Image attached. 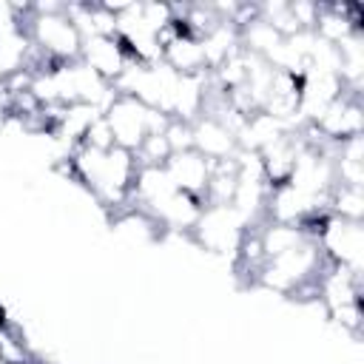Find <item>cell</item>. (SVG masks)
<instances>
[{
    "mask_svg": "<svg viewBox=\"0 0 364 364\" xmlns=\"http://www.w3.org/2000/svg\"><path fill=\"white\" fill-rule=\"evenodd\" d=\"M324 267H327V259H324L321 247L313 239H307L296 250H287V253H282L276 259H264V264L259 267L253 282L259 287H264V290H273V293H282V296H293L304 284H313Z\"/></svg>",
    "mask_w": 364,
    "mask_h": 364,
    "instance_id": "6da1fadb",
    "label": "cell"
},
{
    "mask_svg": "<svg viewBox=\"0 0 364 364\" xmlns=\"http://www.w3.org/2000/svg\"><path fill=\"white\" fill-rule=\"evenodd\" d=\"M105 122L114 134V145L117 148H125V151H136L142 145V139L148 134H165L171 117L156 111V108H148L142 105L139 100L134 97H122L117 94V100L105 108Z\"/></svg>",
    "mask_w": 364,
    "mask_h": 364,
    "instance_id": "7a4b0ae2",
    "label": "cell"
},
{
    "mask_svg": "<svg viewBox=\"0 0 364 364\" xmlns=\"http://www.w3.org/2000/svg\"><path fill=\"white\" fill-rule=\"evenodd\" d=\"M28 40L43 51L48 54L51 60H60V63H71V60H80V48H82V34L77 31V26L71 23V17L65 14V6L63 11H54V14H28L26 20H20Z\"/></svg>",
    "mask_w": 364,
    "mask_h": 364,
    "instance_id": "3957f363",
    "label": "cell"
},
{
    "mask_svg": "<svg viewBox=\"0 0 364 364\" xmlns=\"http://www.w3.org/2000/svg\"><path fill=\"white\" fill-rule=\"evenodd\" d=\"M245 219L233 210V205H205L199 222L188 233L202 250L219 253V256H233L239 250L242 233H245Z\"/></svg>",
    "mask_w": 364,
    "mask_h": 364,
    "instance_id": "277c9868",
    "label": "cell"
},
{
    "mask_svg": "<svg viewBox=\"0 0 364 364\" xmlns=\"http://www.w3.org/2000/svg\"><path fill=\"white\" fill-rule=\"evenodd\" d=\"M316 245L321 247L330 264H341L358 273L364 270V225L361 222H350L327 213L318 228Z\"/></svg>",
    "mask_w": 364,
    "mask_h": 364,
    "instance_id": "5b68a950",
    "label": "cell"
},
{
    "mask_svg": "<svg viewBox=\"0 0 364 364\" xmlns=\"http://www.w3.org/2000/svg\"><path fill=\"white\" fill-rule=\"evenodd\" d=\"M313 128L318 131V136L330 145H338L350 136H361L364 134V105H361V91L358 88H347L316 122Z\"/></svg>",
    "mask_w": 364,
    "mask_h": 364,
    "instance_id": "8992f818",
    "label": "cell"
},
{
    "mask_svg": "<svg viewBox=\"0 0 364 364\" xmlns=\"http://www.w3.org/2000/svg\"><path fill=\"white\" fill-rule=\"evenodd\" d=\"M80 60L91 71H97L102 80H108L111 85L117 82V77L131 63L117 34H91V37H85L82 40V48H80Z\"/></svg>",
    "mask_w": 364,
    "mask_h": 364,
    "instance_id": "52a82bcc",
    "label": "cell"
},
{
    "mask_svg": "<svg viewBox=\"0 0 364 364\" xmlns=\"http://www.w3.org/2000/svg\"><path fill=\"white\" fill-rule=\"evenodd\" d=\"M202 210H205V202H202L199 196H191V193H185V191H173V193H168L159 205H154V208L148 210V216H151L159 228H165V230L191 233L193 225L199 222Z\"/></svg>",
    "mask_w": 364,
    "mask_h": 364,
    "instance_id": "ba28073f",
    "label": "cell"
},
{
    "mask_svg": "<svg viewBox=\"0 0 364 364\" xmlns=\"http://www.w3.org/2000/svg\"><path fill=\"white\" fill-rule=\"evenodd\" d=\"M165 171H168L176 191H185V193L199 196L205 202V188L210 179V162L202 154H196V151L171 154V159L165 162Z\"/></svg>",
    "mask_w": 364,
    "mask_h": 364,
    "instance_id": "9c48e42d",
    "label": "cell"
},
{
    "mask_svg": "<svg viewBox=\"0 0 364 364\" xmlns=\"http://www.w3.org/2000/svg\"><path fill=\"white\" fill-rule=\"evenodd\" d=\"M193 151L202 154L208 162H219V159H230L239 151V145L230 128H225L216 117L202 114L193 122Z\"/></svg>",
    "mask_w": 364,
    "mask_h": 364,
    "instance_id": "30bf717a",
    "label": "cell"
},
{
    "mask_svg": "<svg viewBox=\"0 0 364 364\" xmlns=\"http://www.w3.org/2000/svg\"><path fill=\"white\" fill-rule=\"evenodd\" d=\"M162 63L168 68H173L176 74H205L208 71L199 37L185 34V31L162 46Z\"/></svg>",
    "mask_w": 364,
    "mask_h": 364,
    "instance_id": "8fae6325",
    "label": "cell"
},
{
    "mask_svg": "<svg viewBox=\"0 0 364 364\" xmlns=\"http://www.w3.org/2000/svg\"><path fill=\"white\" fill-rule=\"evenodd\" d=\"M259 239H262V250L264 259H276L287 250H296L299 245H304L310 236L301 228V222H262L259 225Z\"/></svg>",
    "mask_w": 364,
    "mask_h": 364,
    "instance_id": "7c38bea8",
    "label": "cell"
},
{
    "mask_svg": "<svg viewBox=\"0 0 364 364\" xmlns=\"http://www.w3.org/2000/svg\"><path fill=\"white\" fill-rule=\"evenodd\" d=\"M282 40H284V37H282L267 20H262V17H256V20H250L247 26L239 28V46H242L245 51H250V54H259V57H267Z\"/></svg>",
    "mask_w": 364,
    "mask_h": 364,
    "instance_id": "4fadbf2b",
    "label": "cell"
},
{
    "mask_svg": "<svg viewBox=\"0 0 364 364\" xmlns=\"http://www.w3.org/2000/svg\"><path fill=\"white\" fill-rule=\"evenodd\" d=\"M327 213L350 222L364 219V188H347V185H333L327 196Z\"/></svg>",
    "mask_w": 364,
    "mask_h": 364,
    "instance_id": "5bb4252c",
    "label": "cell"
},
{
    "mask_svg": "<svg viewBox=\"0 0 364 364\" xmlns=\"http://www.w3.org/2000/svg\"><path fill=\"white\" fill-rule=\"evenodd\" d=\"M136 156V165H154V168H162L168 159H171V145L165 139V134H148L142 139V145L134 151Z\"/></svg>",
    "mask_w": 364,
    "mask_h": 364,
    "instance_id": "9a60e30c",
    "label": "cell"
},
{
    "mask_svg": "<svg viewBox=\"0 0 364 364\" xmlns=\"http://www.w3.org/2000/svg\"><path fill=\"white\" fill-rule=\"evenodd\" d=\"M327 318L333 324H338L344 333L350 336H358L361 333V324H364V313H361V301H350V304H338L333 310H327Z\"/></svg>",
    "mask_w": 364,
    "mask_h": 364,
    "instance_id": "2e32d148",
    "label": "cell"
},
{
    "mask_svg": "<svg viewBox=\"0 0 364 364\" xmlns=\"http://www.w3.org/2000/svg\"><path fill=\"white\" fill-rule=\"evenodd\" d=\"M165 139H168V145H171V154L193 151V122L171 119L168 128H165Z\"/></svg>",
    "mask_w": 364,
    "mask_h": 364,
    "instance_id": "e0dca14e",
    "label": "cell"
},
{
    "mask_svg": "<svg viewBox=\"0 0 364 364\" xmlns=\"http://www.w3.org/2000/svg\"><path fill=\"white\" fill-rule=\"evenodd\" d=\"M80 145L94 148V151H111V148H114V134H111L105 117H97V119L88 125V131H85V136H82Z\"/></svg>",
    "mask_w": 364,
    "mask_h": 364,
    "instance_id": "ac0fdd59",
    "label": "cell"
},
{
    "mask_svg": "<svg viewBox=\"0 0 364 364\" xmlns=\"http://www.w3.org/2000/svg\"><path fill=\"white\" fill-rule=\"evenodd\" d=\"M318 6L321 3H313V0H290V11H293V17H296V23L301 28H313L316 26Z\"/></svg>",
    "mask_w": 364,
    "mask_h": 364,
    "instance_id": "d6986e66",
    "label": "cell"
}]
</instances>
